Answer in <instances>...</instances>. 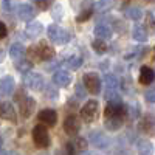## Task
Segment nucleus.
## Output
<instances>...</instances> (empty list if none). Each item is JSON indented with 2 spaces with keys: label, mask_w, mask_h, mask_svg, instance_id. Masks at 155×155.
<instances>
[{
  "label": "nucleus",
  "mask_w": 155,
  "mask_h": 155,
  "mask_svg": "<svg viewBox=\"0 0 155 155\" xmlns=\"http://www.w3.org/2000/svg\"><path fill=\"white\" fill-rule=\"evenodd\" d=\"M16 101L19 102V110H20V115L23 116V118H28V116L31 115V112L34 110L36 107V101L30 96L25 95L23 90L19 88V93L16 95Z\"/></svg>",
  "instance_id": "nucleus-1"
},
{
  "label": "nucleus",
  "mask_w": 155,
  "mask_h": 155,
  "mask_svg": "<svg viewBox=\"0 0 155 155\" xmlns=\"http://www.w3.org/2000/svg\"><path fill=\"white\" fill-rule=\"evenodd\" d=\"M48 37H50V41H53L54 44L58 45H64V44H67L70 41V34L68 31H65L62 27H59V25H50L48 30Z\"/></svg>",
  "instance_id": "nucleus-2"
},
{
  "label": "nucleus",
  "mask_w": 155,
  "mask_h": 155,
  "mask_svg": "<svg viewBox=\"0 0 155 155\" xmlns=\"http://www.w3.org/2000/svg\"><path fill=\"white\" fill-rule=\"evenodd\" d=\"M33 140H34V144L37 147H48L50 146V134L47 130V127H44L42 124H37L33 129Z\"/></svg>",
  "instance_id": "nucleus-3"
},
{
  "label": "nucleus",
  "mask_w": 155,
  "mask_h": 155,
  "mask_svg": "<svg viewBox=\"0 0 155 155\" xmlns=\"http://www.w3.org/2000/svg\"><path fill=\"white\" fill-rule=\"evenodd\" d=\"M99 110V102L92 99V101H87L85 106L81 109V118L85 123H93L96 120V115Z\"/></svg>",
  "instance_id": "nucleus-4"
},
{
  "label": "nucleus",
  "mask_w": 155,
  "mask_h": 155,
  "mask_svg": "<svg viewBox=\"0 0 155 155\" xmlns=\"http://www.w3.org/2000/svg\"><path fill=\"white\" fill-rule=\"evenodd\" d=\"M23 84L25 87H28L30 90H36V92H39V90L44 88V78L41 73H28L25 74L23 78Z\"/></svg>",
  "instance_id": "nucleus-5"
},
{
  "label": "nucleus",
  "mask_w": 155,
  "mask_h": 155,
  "mask_svg": "<svg viewBox=\"0 0 155 155\" xmlns=\"http://www.w3.org/2000/svg\"><path fill=\"white\" fill-rule=\"evenodd\" d=\"M84 85L87 88V92L98 95L101 92V79L96 73H85L84 74Z\"/></svg>",
  "instance_id": "nucleus-6"
},
{
  "label": "nucleus",
  "mask_w": 155,
  "mask_h": 155,
  "mask_svg": "<svg viewBox=\"0 0 155 155\" xmlns=\"http://www.w3.org/2000/svg\"><path fill=\"white\" fill-rule=\"evenodd\" d=\"M88 140H90V143L93 144V147H96V149H106V147H109V144H110V138H109L104 132H101V130L90 132Z\"/></svg>",
  "instance_id": "nucleus-7"
},
{
  "label": "nucleus",
  "mask_w": 155,
  "mask_h": 155,
  "mask_svg": "<svg viewBox=\"0 0 155 155\" xmlns=\"http://www.w3.org/2000/svg\"><path fill=\"white\" fill-rule=\"evenodd\" d=\"M30 51H33V53L37 56V59H41V61H50L54 56L53 47H50L47 42H41L36 48H30Z\"/></svg>",
  "instance_id": "nucleus-8"
},
{
  "label": "nucleus",
  "mask_w": 155,
  "mask_h": 155,
  "mask_svg": "<svg viewBox=\"0 0 155 155\" xmlns=\"http://www.w3.org/2000/svg\"><path fill=\"white\" fill-rule=\"evenodd\" d=\"M64 132H65L68 137H74L79 132V121L74 115H68L65 121H64Z\"/></svg>",
  "instance_id": "nucleus-9"
},
{
  "label": "nucleus",
  "mask_w": 155,
  "mask_h": 155,
  "mask_svg": "<svg viewBox=\"0 0 155 155\" xmlns=\"http://www.w3.org/2000/svg\"><path fill=\"white\" fill-rule=\"evenodd\" d=\"M16 14H17V17H19L20 20L30 22V20L36 16V12H34V8H33L31 5L22 3V5H19V6L16 8Z\"/></svg>",
  "instance_id": "nucleus-10"
},
{
  "label": "nucleus",
  "mask_w": 155,
  "mask_h": 155,
  "mask_svg": "<svg viewBox=\"0 0 155 155\" xmlns=\"http://www.w3.org/2000/svg\"><path fill=\"white\" fill-rule=\"evenodd\" d=\"M37 118L41 123H44V126H54L58 123V113L54 110H51V109H45L42 112H39L37 115Z\"/></svg>",
  "instance_id": "nucleus-11"
},
{
  "label": "nucleus",
  "mask_w": 155,
  "mask_h": 155,
  "mask_svg": "<svg viewBox=\"0 0 155 155\" xmlns=\"http://www.w3.org/2000/svg\"><path fill=\"white\" fill-rule=\"evenodd\" d=\"M0 116L6 121H11V123L17 121V113H16L11 102H2V104H0Z\"/></svg>",
  "instance_id": "nucleus-12"
},
{
  "label": "nucleus",
  "mask_w": 155,
  "mask_h": 155,
  "mask_svg": "<svg viewBox=\"0 0 155 155\" xmlns=\"http://www.w3.org/2000/svg\"><path fill=\"white\" fill-rule=\"evenodd\" d=\"M14 88H16V82H14V78L12 76H5L0 79V95L2 96L12 95Z\"/></svg>",
  "instance_id": "nucleus-13"
},
{
  "label": "nucleus",
  "mask_w": 155,
  "mask_h": 155,
  "mask_svg": "<svg viewBox=\"0 0 155 155\" xmlns=\"http://www.w3.org/2000/svg\"><path fill=\"white\" fill-rule=\"evenodd\" d=\"M25 54H27V48H25L23 44L16 42V44H12V45H11V48H9V56H11L12 61L19 62V61L25 59Z\"/></svg>",
  "instance_id": "nucleus-14"
},
{
  "label": "nucleus",
  "mask_w": 155,
  "mask_h": 155,
  "mask_svg": "<svg viewBox=\"0 0 155 155\" xmlns=\"http://www.w3.org/2000/svg\"><path fill=\"white\" fill-rule=\"evenodd\" d=\"M141 129L147 134V135H155V115L146 113L141 120Z\"/></svg>",
  "instance_id": "nucleus-15"
},
{
  "label": "nucleus",
  "mask_w": 155,
  "mask_h": 155,
  "mask_svg": "<svg viewBox=\"0 0 155 155\" xmlns=\"http://www.w3.org/2000/svg\"><path fill=\"white\" fill-rule=\"evenodd\" d=\"M53 82L59 87H67L70 82H71V76L68 71H64V70H59L53 74Z\"/></svg>",
  "instance_id": "nucleus-16"
},
{
  "label": "nucleus",
  "mask_w": 155,
  "mask_h": 155,
  "mask_svg": "<svg viewBox=\"0 0 155 155\" xmlns=\"http://www.w3.org/2000/svg\"><path fill=\"white\" fill-rule=\"evenodd\" d=\"M153 79H155V73H153V70L150 67L143 65V67L140 68V82L141 84L149 85V84L153 82Z\"/></svg>",
  "instance_id": "nucleus-17"
},
{
  "label": "nucleus",
  "mask_w": 155,
  "mask_h": 155,
  "mask_svg": "<svg viewBox=\"0 0 155 155\" xmlns=\"http://www.w3.org/2000/svg\"><path fill=\"white\" fill-rule=\"evenodd\" d=\"M113 34L112 28L109 27L107 23H98L95 27V36L98 39H102V41H107V39H110Z\"/></svg>",
  "instance_id": "nucleus-18"
},
{
  "label": "nucleus",
  "mask_w": 155,
  "mask_h": 155,
  "mask_svg": "<svg viewBox=\"0 0 155 155\" xmlns=\"http://www.w3.org/2000/svg\"><path fill=\"white\" fill-rule=\"evenodd\" d=\"M44 31V27L41 22H30L27 25V28H25V34H27V37L30 39H34L37 36H41V33Z\"/></svg>",
  "instance_id": "nucleus-19"
},
{
  "label": "nucleus",
  "mask_w": 155,
  "mask_h": 155,
  "mask_svg": "<svg viewBox=\"0 0 155 155\" xmlns=\"http://www.w3.org/2000/svg\"><path fill=\"white\" fill-rule=\"evenodd\" d=\"M124 124V116H113V118H104V127L107 130H118Z\"/></svg>",
  "instance_id": "nucleus-20"
},
{
  "label": "nucleus",
  "mask_w": 155,
  "mask_h": 155,
  "mask_svg": "<svg viewBox=\"0 0 155 155\" xmlns=\"http://www.w3.org/2000/svg\"><path fill=\"white\" fill-rule=\"evenodd\" d=\"M138 155H153V146L147 140L138 141Z\"/></svg>",
  "instance_id": "nucleus-21"
},
{
  "label": "nucleus",
  "mask_w": 155,
  "mask_h": 155,
  "mask_svg": "<svg viewBox=\"0 0 155 155\" xmlns=\"http://www.w3.org/2000/svg\"><path fill=\"white\" fill-rule=\"evenodd\" d=\"M124 14H126L127 19H130V20H140L141 17H143V9L138 8V6H129Z\"/></svg>",
  "instance_id": "nucleus-22"
},
{
  "label": "nucleus",
  "mask_w": 155,
  "mask_h": 155,
  "mask_svg": "<svg viewBox=\"0 0 155 155\" xmlns=\"http://www.w3.org/2000/svg\"><path fill=\"white\" fill-rule=\"evenodd\" d=\"M112 8H113V0H96L93 5V9L98 12H106Z\"/></svg>",
  "instance_id": "nucleus-23"
},
{
  "label": "nucleus",
  "mask_w": 155,
  "mask_h": 155,
  "mask_svg": "<svg viewBox=\"0 0 155 155\" xmlns=\"http://www.w3.org/2000/svg\"><path fill=\"white\" fill-rule=\"evenodd\" d=\"M64 64H65V65H67L70 70H78V68H79V67L82 65V58H81V56L73 54V56H68Z\"/></svg>",
  "instance_id": "nucleus-24"
},
{
  "label": "nucleus",
  "mask_w": 155,
  "mask_h": 155,
  "mask_svg": "<svg viewBox=\"0 0 155 155\" xmlns=\"http://www.w3.org/2000/svg\"><path fill=\"white\" fill-rule=\"evenodd\" d=\"M132 36H134V39L137 42H146L147 37H149V34H147L144 27H135L134 31H132Z\"/></svg>",
  "instance_id": "nucleus-25"
},
{
  "label": "nucleus",
  "mask_w": 155,
  "mask_h": 155,
  "mask_svg": "<svg viewBox=\"0 0 155 155\" xmlns=\"http://www.w3.org/2000/svg\"><path fill=\"white\" fill-rule=\"evenodd\" d=\"M102 81H104V85L107 90L110 88H116L118 90V85H120V81H118V78L113 76V74H106L104 78H102Z\"/></svg>",
  "instance_id": "nucleus-26"
},
{
  "label": "nucleus",
  "mask_w": 155,
  "mask_h": 155,
  "mask_svg": "<svg viewBox=\"0 0 155 155\" xmlns=\"http://www.w3.org/2000/svg\"><path fill=\"white\" fill-rule=\"evenodd\" d=\"M31 67H33V62H31V61H27V59H22V61L16 62V68H17V71L25 73V74L31 73Z\"/></svg>",
  "instance_id": "nucleus-27"
},
{
  "label": "nucleus",
  "mask_w": 155,
  "mask_h": 155,
  "mask_svg": "<svg viewBox=\"0 0 155 155\" xmlns=\"http://www.w3.org/2000/svg\"><path fill=\"white\" fill-rule=\"evenodd\" d=\"M92 47H93V50L96 51L98 54H104L107 51V44H106V41H102V39H96V41H93Z\"/></svg>",
  "instance_id": "nucleus-28"
},
{
  "label": "nucleus",
  "mask_w": 155,
  "mask_h": 155,
  "mask_svg": "<svg viewBox=\"0 0 155 155\" xmlns=\"http://www.w3.org/2000/svg\"><path fill=\"white\" fill-rule=\"evenodd\" d=\"M92 14H93V6L88 8V9H85V11H82L81 14L76 17V22H85V20L90 19V16H92Z\"/></svg>",
  "instance_id": "nucleus-29"
},
{
  "label": "nucleus",
  "mask_w": 155,
  "mask_h": 155,
  "mask_svg": "<svg viewBox=\"0 0 155 155\" xmlns=\"http://www.w3.org/2000/svg\"><path fill=\"white\" fill-rule=\"evenodd\" d=\"M73 144H74V147H76L78 152H81V150L85 152V149H87V141H85L84 138H76Z\"/></svg>",
  "instance_id": "nucleus-30"
},
{
  "label": "nucleus",
  "mask_w": 155,
  "mask_h": 155,
  "mask_svg": "<svg viewBox=\"0 0 155 155\" xmlns=\"http://www.w3.org/2000/svg\"><path fill=\"white\" fill-rule=\"evenodd\" d=\"M36 3H37V8L39 9L45 11V9H48L51 5L54 3V0H36Z\"/></svg>",
  "instance_id": "nucleus-31"
},
{
  "label": "nucleus",
  "mask_w": 155,
  "mask_h": 155,
  "mask_svg": "<svg viewBox=\"0 0 155 155\" xmlns=\"http://www.w3.org/2000/svg\"><path fill=\"white\" fill-rule=\"evenodd\" d=\"M74 90H76V96H78V98H81V99L85 98V95H87V88H85L84 84H78Z\"/></svg>",
  "instance_id": "nucleus-32"
},
{
  "label": "nucleus",
  "mask_w": 155,
  "mask_h": 155,
  "mask_svg": "<svg viewBox=\"0 0 155 155\" xmlns=\"http://www.w3.org/2000/svg\"><path fill=\"white\" fill-rule=\"evenodd\" d=\"M138 106L137 104H130V107H127V115H129V118H132L135 120L137 116H138Z\"/></svg>",
  "instance_id": "nucleus-33"
},
{
  "label": "nucleus",
  "mask_w": 155,
  "mask_h": 155,
  "mask_svg": "<svg viewBox=\"0 0 155 155\" xmlns=\"http://www.w3.org/2000/svg\"><path fill=\"white\" fill-rule=\"evenodd\" d=\"M144 98H146V101H147V102H150V104H155V88L147 90L146 95H144Z\"/></svg>",
  "instance_id": "nucleus-34"
},
{
  "label": "nucleus",
  "mask_w": 155,
  "mask_h": 155,
  "mask_svg": "<svg viewBox=\"0 0 155 155\" xmlns=\"http://www.w3.org/2000/svg\"><path fill=\"white\" fill-rule=\"evenodd\" d=\"M76 147H74V144L73 143H67L65 144V152H64V153H65V155H76Z\"/></svg>",
  "instance_id": "nucleus-35"
},
{
  "label": "nucleus",
  "mask_w": 155,
  "mask_h": 155,
  "mask_svg": "<svg viewBox=\"0 0 155 155\" xmlns=\"http://www.w3.org/2000/svg\"><path fill=\"white\" fill-rule=\"evenodd\" d=\"M146 25L149 28H153L155 27V19L152 16V12H147V16H146Z\"/></svg>",
  "instance_id": "nucleus-36"
},
{
  "label": "nucleus",
  "mask_w": 155,
  "mask_h": 155,
  "mask_svg": "<svg viewBox=\"0 0 155 155\" xmlns=\"http://www.w3.org/2000/svg\"><path fill=\"white\" fill-rule=\"evenodd\" d=\"M8 34V30H6V25L3 22H0V39H5Z\"/></svg>",
  "instance_id": "nucleus-37"
},
{
  "label": "nucleus",
  "mask_w": 155,
  "mask_h": 155,
  "mask_svg": "<svg viewBox=\"0 0 155 155\" xmlns=\"http://www.w3.org/2000/svg\"><path fill=\"white\" fill-rule=\"evenodd\" d=\"M45 93L50 96V98H58V90H54V88H51V87H48L47 90H45Z\"/></svg>",
  "instance_id": "nucleus-38"
},
{
  "label": "nucleus",
  "mask_w": 155,
  "mask_h": 155,
  "mask_svg": "<svg viewBox=\"0 0 155 155\" xmlns=\"http://www.w3.org/2000/svg\"><path fill=\"white\" fill-rule=\"evenodd\" d=\"M84 2H85V0H70V3H71V6H73V8H76V9L79 8V6H81V5H82Z\"/></svg>",
  "instance_id": "nucleus-39"
},
{
  "label": "nucleus",
  "mask_w": 155,
  "mask_h": 155,
  "mask_svg": "<svg viewBox=\"0 0 155 155\" xmlns=\"http://www.w3.org/2000/svg\"><path fill=\"white\" fill-rule=\"evenodd\" d=\"M3 8L6 11H11L12 9V0H3Z\"/></svg>",
  "instance_id": "nucleus-40"
},
{
  "label": "nucleus",
  "mask_w": 155,
  "mask_h": 155,
  "mask_svg": "<svg viewBox=\"0 0 155 155\" xmlns=\"http://www.w3.org/2000/svg\"><path fill=\"white\" fill-rule=\"evenodd\" d=\"M0 155H9L8 152H5V150H0Z\"/></svg>",
  "instance_id": "nucleus-41"
},
{
  "label": "nucleus",
  "mask_w": 155,
  "mask_h": 155,
  "mask_svg": "<svg viewBox=\"0 0 155 155\" xmlns=\"http://www.w3.org/2000/svg\"><path fill=\"white\" fill-rule=\"evenodd\" d=\"M150 12H152V16H153V19H155V9H153V11H150Z\"/></svg>",
  "instance_id": "nucleus-42"
},
{
  "label": "nucleus",
  "mask_w": 155,
  "mask_h": 155,
  "mask_svg": "<svg viewBox=\"0 0 155 155\" xmlns=\"http://www.w3.org/2000/svg\"><path fill=\"white\" fill-rule=\"evenodd\" d=\"M9 155H19V153H17V152H11Z\"/></svg>",
  "instance_id": "nucleus-43"
},
{
  "label": "nucleus",
  "mask_w": 155,
  "mask_h": 155,
  "mask_svg": "<svg viewBox=\"0 0 155 155\" xmlns=\"http://www.w3.org/2000/svg\"><path fill=\"white\" fill-rule=\"evenodd\" d=\"M41 155H47V153H41Z\"/></svg>",
  "instance_id": "nucleus-44"
}]
</instances>
